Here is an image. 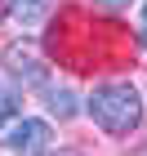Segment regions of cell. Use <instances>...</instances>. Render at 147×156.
Here are the masks:
<instances>
[{
	"mask_svg": "<svg viewBox=\"0 0 147 156\" xmlns=\"http://www.w3.org/2000/svg\"><path fill=\"white\" fill-rule=\"evenodd\" d=\"M89 116L103 125L107 134H134L143 125V94H138L129 80H107V85H94L89 94Z\"/></svg>",
	"mask_w": 147,
	"mask_h": 156,
	"instance_id": "1",
	"label": "cell"
},
{
	"mask_svg": "<svg viewBox=\"0 0 147 156\" xmlns=\"http://www.w3.org/2000/svg\"><path fill=\"white\" fill-rule=\"evenodd\" d=\"M5 147L13 156H49L54 152V129H49L45 120H13L9 134H5Z\"/></svg>",
	"mask_w": 147,
	"mask_h": 156,
	"instance_id": "2",
	"label": "cell"
},
{
	"mask_svg": "<svg viewBox=\"0 0 147 156\" xmlns=\"http://www.w3.org/2000/svg\"><path fill=\"white\" fill-rule=\"evenodd\" d=\"M0 62H5V72L13 76V85H23V89H40V85H49V76H45L49 67L36 58V49L23 45V40H13V45L5 49Z\"/></svg>",
	"mask_w": 147,
	"mask_h": 156,
	"instance_id": "3",
	"label": "cell"
},
{
	"mask_svg": "<svg viewBox=\"0 0 147 156\" xmlns=\"http://www.w3.org/2000/svg\"><path fill=\"white\" fill-rule=\"evenodd\" d=\"M40 89H45V103H49V112H54L58 120L76 116V94L67 89V85H40Z\"/></svg>",
	"mask_w": 147,
	"mask_h": 156,
	"instance_id": "4",
	"label": "cell"
},
{
	"mask_svg": "<svg viewBox=\"0 0 147 156\" xmlns=\"http://www.w3.org/2000/svg\"><path fill=\"white\" fill-rule=\"evenodd\" d=\"M9 13H13L23 27H36L40 18L49 13V0H9Z\"/></svg>",
	"mask_w": 147,
	"mask_h": 156,
	"instance_id": "5",
	"label": "cell"
},
{
	"mask_svg": "<svg viewBox=\"0 0 147 156\" xmlns=\"http://www.w3.org/2000/svg\"><path fill=\"white\" fill-rule=\"evenodd\" d=\"M13 112H18V94H13V89H0V125H5Z\"/></svg>",
	"mask_w": 147,
	"mask_h": 156,
	"instance_id": "6",
	"label": "cell"
},
{
	"mask_svg": "<svg viewBox=\"0 0 147 156\" xmlns=\"http://www.w3.org/2000/svg\"><path fill=\"white\" fill-rule=\"evenodd\" d=\"M138 40L147 45V0H143V18H138Z\"/></svg>",
	"mask_w": 147,
	"mask_h": 156,
	"instance_id": "7",
	"label": "cell"
},
{
	"mask_svg": "<svg viewBox=\"0 0 147 156\" xmlns=\"http://www.w3.org/2000/svg\"><path fill=\"white\" fill-rule=\"evenodd\" d=\"M98 5H107V9H121V5H129V0H98Z\"/></svg>",
	"mask_w": 147,
	"mask_h": 156,
	"instance_id": "8",
	"label": "cell"
},
{
	"mask_svg": "<svg viewBox=\"0 0 147 156\" xmlns=\"http://www.w3.org/2000/svg\"><path fill=\"white\" fill-rule=\"evenodd\" d=\"M49 156H80V152H72V147H62V152H49Z\"/></svg>",
	"mask_w": 147,
	"mask_h": 156,
	"instance_id": "9",
	"label": "cell"
},
{
	"mask_svg": "<svg viewBox=\"0 0 147 156\" xmlns=\"http://www.w3.org/2000/svg\"><path fill=\"white\" fill-rule=\"evenodd\" d=\"M5 13H9V0H0V18H5Z\"/></svg>",
	"mask_w": 147,
	"mask_h": 156,
	"instance_id": "10",
	"label": "cell"
}]
</instances>
